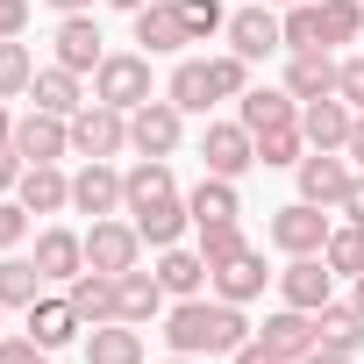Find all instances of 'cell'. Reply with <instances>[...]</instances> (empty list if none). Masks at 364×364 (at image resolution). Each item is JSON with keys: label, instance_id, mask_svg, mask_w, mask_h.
<instances>
[{"label": "cell", "instance_id": "1", "mask_svg": "<svg viewBox=\"0 0 364 364\" xmlns=\"http://www.w3.org/2000/svg\"><path fill=\"white\" fill-rule=\"evenodd\" d=\"M157 336H164V350H178V357H236L257 328H250V314H243L236 300H222V293L208 300V293H200V300H171Z\"/></svg>", "mask_w": 364, "mask_h": 364}, {"label": "cell", "instance_id": "2", "mask_svg": "<svg viewBox=\"0 0 364 364\" xmlns=\"http://www.w3.org/2000/svg\"><path fill=\"white\" fill-rule=\"evenodd\" d=\"M93 100L136 114L143 100H157V79H150V50H107L100 72H93Z\"/></svg>", "mask_w": 364, "mask_h": 364}, {"label": "cell", "instance_id": "3", "mask_svg": "<svg viewBox=\"0 0 364 364\" xmlns=\"http://www.w3.org/2000/svg\"><path fill=\"white\" fill-rule=\"evenodd\" d=\"M328 229H336L328 208H314V200H286V208L272 215L264 236H272V250H286V257H321V250H328Z\"/></svg>", "mask_w": 364, "mask_h": 364}, {"label": "cell", "instance_id": "4", "mask_svg": "<svg viewBox=\"0 0 364 364\" xmlns=\"http://www.w3.org/2000/svg\"><path fill=\"white\" fill-rule=\"evenodd\" d=\"M178 143H186V107H178V100H143L136 114H129V150L136 157H171Z\"/></svg>", "mask_w": 364, "mask_h": 364}, {"label": "cell", "instance_id": "5", "mask_svg": "<svg viewBox=\"0 0 364 364\" xmlns=\"http://www.w3.org/2000/svg\"><path fill=\"white\" fill-rule=\"evenodd\" d=\"M86 264H93V272H107V279L136 272V264H143V229H136L129 215L93 222V229H86Z\"/></svg>", "mask_w": 364, "mask_h": 364}, {"label": "cell", "instance_id": "6", "mask_svg": "<svg viewBox=\"0 0 364 364\" xmlns=\"http://www.w3.org/2000/svg\"><path fill=\"white\" fill-rule=\"evenodd\" d=\"M293 178H300V200H314V208H343L350 186H357V164H350L343 150H307V157L293 164Z\"/></svg>", "mask_w": 364, "mask_h": 364}, {"label": "cell", "instance_id": "7", "mask_svg": "<svg viewBox=\"0 0 364 364\" xmlns=\"http://www.w3.org/2000/svg\"><path fill=\"white\" fill-rule=\"evenodd\" d=\"M129 150V114L107 100H86L72 114V157H122Z\"/></svg>", "mask_w": 364, "mask_h": 364}, {"label": "cell", "instance_id": "8", "mask_svg": "<svg viewBox=\"0 0 364 364\" xmlns=\"http://www.w3.org/2000/svg\"><path fill=\"white\" fill-rule=\"evenodd\" d=\"M164 200H186V193H178V178H171V157H136V164L122 171V215L136 222V215H150V208H164Z\"/></svg>", "mask_w": 364, "mask_h": 364}, {"label": "cell", "instance_id": "9", "mask_svg": "<svg viewBox=\"0 0 364 364\" xmlns=\"http://www.w3.org/2000/svg\"><path fill=\"white\" fill-rule=\"evenodd\" d=\"M72 215H93V222L122 215V171H114V157H79V171H72Z\"/></svg>", "mask_w": 364, "mask_h": 364}, {"label": "cell", "instance_id": "10", "mask_svg": "<svg viewBox=\"0 0 364 364\" xmlns=\"http://www.w3.org/2000/svg\"><path fill=\"white\" fill-rule=\"evenodd\" d=\"M229 50L236 58H250V65H264L272 50H286V29H279V8H264V0H257V8H229Z\"/></svg>", "mask_w": 364, "mask_h": 364}, {"label": "cell", "instance_id": "11", "mask_svg": "<svg viewBox=\"0 0 364 364\" xmlns=\"http://www.w3.org/2000/svg\"><path fill=\"white\" fill-rule=\"evenodd\" d=\"M15 157H22V164H65V157H72V122L29 107V114L15 122Z\"/></svg>", "mask_w": 364, "mask_h": 364}, {"label": "cell", "instance_id": "12", "mask_svg": "<svg viewBox=\"0 0 364 364\" xmlns=\"http://www.w3.org/2000/svg\"><path fill=\"white\" fill-rule=\"evenodd\" d=\"M200 157H208L215 178H243V171L257 164V136H250L243 122H208V129H200Z\"/></svg>", "mask_w": 364, "mask_h": 364}, {"label": "cell", "instance_id": "13", "mask_svg": "<svg viewBox=\"0 0 364 364\" xmlns=\"http://www.w3.org/2000/svg\"><path fill=\"white\" fill-rule=\"evenodd\" d=\"M257 343H264L272 357H286V364H300V357H314V350H321V336H314V314H307V307H286V300L264 314Z\"/></svg>", "mask_w": 364, "mask_h": 364}, {"label": "cell", "instance_id": "14", "mask_svg": "<svg viewBox=\"0 0 364 364\" xmlns=\"http://www.w3.org/2000/svg\"><path fill=\"white\" fill-rule=\"evenodd\" d=\"M129 22H136V43H143L150 58H171V50L193 43V36H186V15H178V0H143Z\"/></svg>", "mask_w": 364, "mask_h": 364}, {"label": "cell", "instance_id": "15", "mask_svg": "<svg viewBox=\"0 0 364 364\" xmlns=\"http://www.w3.org/2000/svg\"><path fill=\"white\" fill-rule=\"evenodd\" d=\"M350 129H357V107H350L343 93H321V100L300 107V136H307V150H343Z\"/></svg>", "mask_w": 364, "mask_h": 364}, {"label": "cell", "instance_id": "16", "mask_svg": "<svg viewBox=\"0 0 364 364\" xmlns=\"http://www.w3.org/2000/svg\"><path fill=\"white\" fill-rule=\"evenodd\" d=\"M279 300L286 307H328L336 300V272H328V257H286V272H279Z\"/></svg>", "mask_w": 364, "mask_h": 364}, {"label": "cell", "instance_id": "17", "mask_svg": "<svg viewBox=\"0 0 364 364\" xmlns=\"http://www.w3.org/2000/svg\"><path fill=\"white\" fill-rule=\"evenodd\" d=\"M36 272L50 279V286H72L79 272H86V236L79 229H36Z\"/></svg>", "mask_w": 364, "mask_h": 364}, {"label": "cell", "instance_id": "18", "mask_svg": "<svg viewBox=\"0 0 364 364\" xmlns=\"http://www.w3.org/2000/svg\"><path fill=\"white\" fill-rule=\"evenodd\" d=\"M150 272H157V286H164L171 300H200V293H208V279H215V272H208V257H200V243H193V250H186V243L157 250V264H150Z\"/></svg>", "mask_w": 364, "mask_h": 364}, {"label": "cell", "instance_id": "19", "mask_svg": "<svg viewBox=\"0 0 364 364\" xmlns=\"http://www.w3.org/2000/svg\"><path fill=\"white\" fill-rule=\"evenodd\" d=\"M236 122H243L250 136H272V129H293V122H300V100H293L286 86H250V93L236 100Z\"/></svg>", "mask_w": 364, "mask_h": 364}, {"label": "cell", "instance_id": "20", "mask_svg": "<svg viewBox=\"0 0 364 364\" xmlns=\"http://www.w3.org/2000/svg\"><path fill=\"white\" fill-rule=\"evenodd\" d=\"M50 43H58V65H72L79 79H86V72H100V58H107V50H100V22H93V15H58V36H50Z\"/></svg>", "mask_w": 364, "mask_h": 364}, {"label": "cell", "instance_id": "21", "mask_svg": "<svg viewBox=\"0 0 364 364\" xmlns=\"http://www.w3.org/2000/svg\"><path fill=\"white\" fill-rule=\"evenodd\" d=\"M264 279H279V272H264V257H257V250L243 243L236 257H222V264H215V279H208V286H215L222 300H236V307H250V300L264 293Z\"/></svg>", "mask_w": 364, "mask_h": 364}, {"label": "cell", "instance_id": "22", "mask_svg": "<svg viewBox=\"0 0 364 364\" xmlns=\"http://www.w3.org/2000/svg\"><path fill=\"white\" fill-rule=\"evenodd\" d=\"M164 300H171V293H164V286H157V272H143V264L114 279V321H136V328H143V321H157V314H164Z\"/></svg>", "mask_w": 364, "mask_h": 364}, {"label": "cell", "instance_id": "23", "mask_svg": "<svg viewBox=\"0 0 364 364\" xmlns=\"http://www.w3.org/2000/svg\"><path fill=\"white\" fill-rule=\"evenodd\" d=\"M15 200H22L29 215H65V208H72V171H65V164H29L22 186H15Z\"/></svg>", "mask_w": 364, "mask_h": 364}, {"label": "cell", "instance_id": "24", "mask_svg": "<svg viewBox=\"0 0 364 364\" xmlns=\"http://www.w3.org/2000/svg\"><path fill=\"white\" fill-rule=\"evenodd\" d=\"M286 93L307 107L321 93H336V58L328 50H286Z\"/></svg>", "mask_w": 364, "mask_h": 364}, {"label": "cell", "instance_id": "25", "mask_svg": "<svg viewBox=\"0 0 364 364\" xmlns=\"http://www.w3.org/2000/svg\"><path fill=\"white\" fill-rule=\"evenodd\" d=\"M22 328H29V336H36L43 350H65V343H72V336H79L86 321H79V307H72L65 293H43V300L29 307V321H22Z\"/></svg>", "mask_w": 364, "mask_h": 364}, {"label": "cell", "instance_id": "26", "mask_svg": "<svg viewBox=\"0 0 364 364\" xmlns=\"http://www.w3.org/2000/svg\"><path fill=\"white\" fill-rule=\"evenodd\" d=\"M186 208H193V229H222V222H236L243 215V193H236V178H200V186L186 193Z\"/></svg>", "mask_w": 364, "mask_h": 364}, {"label": "cell", "instance_id": "27", "mask_svg": "<svg viewBox=\"0 0 364 364\" xmlns=\"http://www.w3.org/2000/svg\"><path fill=\"white\" fill-rule=\"evenodd\" d=\"M86 364H143V328L136 321H93Z\"/></svg>", "mask_w": 364, "mask_h": 364}, {"label": "cell", "instance_id": "28", "mask_svg": "<svg viewBox=\"0 0 364 364\" xmlns=\"http://www.w3.org/2000/svg\"><path fill=\"white\" fill-rule=\"evenodd\" d=\"M43 286H50V279L36 272V257H22V250H0V307H22V314H29V307L43 300Z\"/></svg>", "mask_w": 364, "mask_h": 364}, {"label": "cell", "instance_id": "29", "mask_svg": "<svg viewBox=\"0 0 364 364\" xmlns=\"http://www.w3.org/2000/svg\"><path fill=\"white\" fill-rule=\"evenodd\" d=\"M164 100H178L186 114H208V107H215V72H208V58H178L171 79H164Z\"/></svg>", "mask_w": 364, "mask_h": 364}, {"label": "cell", "instance_id": "30", "mask_svg": "<svg viewBox=\"0 0 364 364\" xmlns=\"http://www.w3.org/2000/svg\"><path fill=\"white\" fill-rule=\"evenodd\" d=\"M29 100H36L43 114H65V122L86 107V93H79V72H72V65H43V72H36V86H29Z\"/></svg>", "mask_w": 364, "mask_h": 364}, {"label": "cell", "instance_id": "31", "mask_svg": "<svg viewBox=\"0 0 364 364\" xmlns=\"http://www.w3.org/2000/svg\"><path fill=\"white\" fill-rule=\"evenodd\" d=\"M314 336H321V350L357 357V343H364V314H357L350 300H328V307H314Z\"/></svg>", "mask_w": 364, "mask_h": 364}, {"label": "cell", "instance_id": "32", "mask_svg": "<svg viewBox=\"0 0 364 364\" xmlns=\"http://www.w3.org/2000/svg\"><path fill=\"white\" fill-rule=\"evenodd\" d=\"M65 300L79 307V321H86V328H93V321H114V279H107V272H93V264L65 286Z\"/></svg>", "mask_w": 364, "mask_h": 364}, {"label": "cell", "instance_id": "33", "mask_svg": "<svg viewBox=\"0 0 364 364\" xmlns=\"http://www.w3.org/2000/svg\"><path fill=\"white\" fill-rule=\"evenodd\" d=\"M279 29H286V50H328V36H321V0L279 8Z\"/></svg>", "mask_w": 364, "mask_h": 364}, {"label": "cell", "instance_id": "34", "mask_svg": "<svg viewBox=\"0 0 364 364\" xmlns=\"http://www.w3.org/2000/svg\"><path fill=\"white\" fill-rule=\"evenodd\" d=\"M29 86H36V58H29L22 36H8L0 43V100H22Z\"/></svg>", "mask_w": 364, "mask_h": 364}, {"label": "cell", "instance_id": "35", "mask_svg": "<svg viewBox=\"0 0 364 364\" xmlns=\"http://www.w3.org/2000/svg\"><path fill=\"white\" fill-rule=\"evenodd\" d=\"M321 257H328L336 279H364V229H357V222L328 229V250H321Z\"/></svg>", "mask_w": 364, "mask_h": 364}, {"label": "cell", "instance_id": "36", "mask_svg": "<svg viewBox=\"0 0 364 364\" xmlns=\"http://www.w3.org/2000/svg\"><path fill=\"white\" fill-rule=\"evenodd\" d=\"M321 36H328V50L357 43L364 36V0H321Z\"/></svg>", "mask_w": 364, "mask_h": 364}, {"label": "cell", "instance_id": "37", "mask_svg": "<svg viewBox=\"0 0 364 364\" xmlns=\"http://www.w3.org/2000/svg\"><path fill=\"white\" fill-rule=\"evenodd\" d=\"M307 157V136H300V122L293 129H272V136H257V164L264 171H286V164H300Z\"/></svg>", "mask_w": 364, "mask_h": 364}, {"label": "cell", "instance_id": "38", "mask_svg": "<svg viewBox=\"0 0 364 364\" xmlns=\"http://www.w3.org/2000/svg\"><path fill=\"white\" fill-rule=\"evenodd\" d=\"M208 72H215V100H243L250 93V58L222 50V58H208Z\"/></svg>", "mask_w": 364, "mask_h": 364}, {"label": "cell", "instance_id": "39", "mask_svg": "<svg viewBox=\"0 0 364 364\" xmlns=\"http://www.w3.org/2000/svg\"><path fill=\"white\" fill-rule=\"evenodd\" d=\"M178 15H186V36H193V43H208V36L229 29V8H222V0H178Z\"/></svg>", "mask_w": 364, "mask_h": 364}, {"label": "cell", "instance_id": "40", "mask_svg": "<svg viewBox=\"0 0 364 364\" xmlns=\"http://www.w3.org/2000/svg\"><path fill=\"white\" fill-rule=\"evenodd\" d=\"M193 236H200V257H208V272H215L222 257H236V250H243V229H236V222H222V229H193Z\"/></svg>", "mask_w": 364, "mask_h": 364}, {"label": "cell", "instance_id": "41", "mask_svg": "<svg viewBox=\"0 0 364 364\" xmlns=\"http://www.w3.org/2000/svg\"><path fill=\"white\" fill-rule=\"evenodd\" d=\"M22 243H29V208L0 200V250H22Z\"/></svg>", "mask_w": 364, "mask_h": 364}, {"label": "cell", "instance_id": "42", "mask_svg": "<svg viewBox=\"0 0 364 364\" xmlns=\"http://www.w3.org/2000/svg\"><path fill=\"white\" fill-rule=\"evenodd\" d=\"M58 350H43L36 336H0V364H50Z\"/></svg>", "mask_w": 364, "mask_h": 364}, {"label": "cell", "instance_id": "43", "mask_svg": "<svg viewBox=\"0 0 364 364\" xmlns=\"http://www.w3.org/2000/svg\"><path fill=\"white\" fill-rule=\"evenodd\" d=\"M336 93H343V100H350V107H357V114H364V50H357V58H343V65H336Z\"/></svg>", "mask_w": 364, "mask_h": 364}, {"label": "cell", "instance_id": "44", "mask_svg": "<svg viewBox=\"0 0 364 364\" xmlns=\"http://www.w3.org/2000/svg\"><path fill=\"white\" fill-rule=\"evenodd\" d=\"M29 29V0H0V43Z\"/></svg>", "mask_w": 364, "mask_h": 364}, {"label": "cell", "instance_id": "45", "mask_svg": "<svg viewBox=\"0 0 364 364\" xmlns=\"http://www.w3.org/2000/svg\"><path fill=\"white\" fill-rule=\"evenodd\" d=\"M22 171H29V164H22V157H15V150H0V200H8V193H15V186H22Z\"/></svg>", "mask_w": 364, "mask_h": 364}, {"label": "cell", "instance_id": "46", "mask_svg": "<svg viewBox=\"0 0 364 364\" xmlns=\"http://www.w3.org/2000/svg\"><path fill=\"white\" fill-rule=\"evenodd\" d=\"M229 364H286V357H272V350H264V343H257V336H250V343H243V350H236V357H229Z\"/></svg>", "mask_w": 364, "mask_h": 364}, {"label": "cell", "instance_id": "47", "mask_svg": "<svg viewBox=\"0 0 364 364\" xmlns=\"http://www.w3.org/2000/svg\"><path fill=\"white\" fill-rule=\"evenodd\" d=\"M343 157L357 164V178H364V114H357V129H350V143H343Z\"/></svg>", "mask_w": 364, "mask_h": 364}, {"label": "cell", "instance_id": "48", "mask_svg": "<svg viewBox=\"0 0 364 364\" xmlns=\"http://www.w3.org/2000/svg\"><path fill=\"white\" fill-rule=\"evenodd\" d=\"M343 215H350V222L364 229V178H357V186H350V200H343Z\"/></svg>", "mask_w": 364, "mask_h": 364}, {"label": "cell", "instance_id": "49", "mask_svg": "<svg viewBox=\"0 0 364 364\" xmlns=\"http://www.w3.org/2000/svg\"><path fill=\"white\" fill-rule=\"evenodd\" d=\"M43 8H58V15H93V0H43Z\"/></svg>", "mask_w": 364, "mask_h": 364}, {"label": "cell", "instance_id": "50", "mask_svg": "<svg viewBox=\"0 0 364 364\" xmlns=\"http://www.w3.org/2000/svg\"><path fill=\"white\" fill-rule=\"evenodd\" d=\"M0 150H15V114H8V100H0Z\"/></svg>", "mask_w": 364, "mask_h": 364}, {"label": "cell", "instance_id": "51", "mask_svg": "<svg viewBox=\"0 0 364 364\" xmlns=\"http://www.w3.org/2000/svg\"><path fill=\"white\" fill-rule=\"evenodd\" d=\"M300 364H357V357H343V350H314V357H300Z\"/></svg>", "mask_w": 364, "mask_h": 364}, {"label": "cell", "instance_id": "52", "mask_svg": "<svg viewBox=\"0 0 364 364\" xmlns=\"http://www.w3.org/2000/svg\"><path fill=\"white\" fill-rule=\"evenodd\" d=\"M350 307H357V314H364V279H350Z\"/></svg>", "mask_w": 364, "mask_h": 364}, {"label": "cell", "instance_id": "53", "mask_svg": "<svg viewBox=\"0 0 364 364\" xmlns=\"http://www.w3.org/2000/svg\"><path fill=\"white\" fill-rule=\"evenodd\" d=\"M107 8H122V15H136V8H143V0H107Z\"/></svg>", "mask_w": 364, "mask_h": 364}, {"label": "cell", "instance_id": "54", "mask_svg": "<svg viewBox=\"0 0 364 364\" xmlns=\"http://www.w3.org/2000/svg\"><path fill=\"white\" fill-rule=\"evenodd\" d=\"M164 364H208V357H178V350H171V357H164Z\"/></svg>", "mask_w": 364, "mask_h": 364}, {"label": "cell", "instance_id": "55", "mask_svg": "<svg viewBox=\"0 0 364 364\" xmlns=\"http://www.w3.org/2000/svg\"><path fill=\"white\" fill-rule=\"evenodd\" d=\"M264 8H300V0H264Z\"/></svg>", "mask_w": 364, "mask_h": 364}, {"label": "cell", "instance_id": "56", "mask_svg": "<svg viewBox=\"0 0 364 364\" xmlns=\"http://www.w3.org/2000/svg\"><path fill=\"white\" fill-rule=\"evenodd\" d=\"M357 50H364V36H357Z\"/></svg>", "mask_w": 364, "mask_h": 364}]
</instances>
